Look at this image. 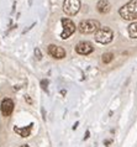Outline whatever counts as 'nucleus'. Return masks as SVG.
<instances>
[{"mask_svg":"<svg viewBox=\"0 0 137 147\" xmlns=\"http://www.w3.org/2000/svg\"><path fill=\"white\" fill-rule=\"evenodd\" d=\"M114 58V55L110 53V52H107V53H104L103 55V62L104 63H110L111 61H113Z\"/></svg>","mask_w":137,"mask_h":147,"instance_id":"f8f14e48","label":"nucleus"},{"mask_svg":"<svg viewBox=\"0 0 137 147\" xmlns=\"http://www.w3.org/2000/svg\"><path fill=\"white\" fill-rule=\"evenodd\" d=\"M48 55L52 56L53 58H57V59H61L63 57H66V51L64 48L61 47V46H56V45H50L48 46Z\"/></svg>","mask_w":137,"mask_h":147,"instance_id":"423d86ee","label":"nucleus"},{"mask_svg":"<svg viewBox=\"0 0 137 147\" xmlns=\"http://www.w3.org/2000/svg\"><path fill=\"white\" fill-rule=\"evenodd\" d=\"M113 36H114V33L109 27H100L95 32V41L99 43L106 45L113 41Z\"/></svg>","mask_w":137,"mask_h":147,"instance_id":"f03ea898","label":"nucleus"},{"mask_svg":"<svg viewBox=\"0 0 137 147\" xmlns=\"http://www.w3.org/2000/svg\"><path fill=\"white\" fill-rule=\"evenodd\" d=\"M128 35L132 39H137V22H133L128 26Z\"/></svg>","mask_w":137,"mask_h":147,"instance_id":"9b49d317","label":"nucleus"},{"mask_svg":"<svg viewBox=\"0 0 137 147\" xmlns=\"http://www.w3.org/2000/svg\"><path fill=\"white\" fill-rule=\"evenodd\" d=\"M20 147H28L27 145H22V146H20Z\"/></svg>","mask_w":137,"mask_h":147,"instance_id":"6ab92c4d","label":"nucleus"},{"mask_svg":"<svg viewBox=\"0 0 137 147\" xmlns=\"http://www.w3.org/2000/svg\"><path fill=\"white\" fill-rule=\"evenodd\" d=\"M89 137V131H87V132H85V136H84V140H87V138Z\"/></svg>","mask_w":137,"mask_h":147,"instance_id":"f3484780","label":"nucleus"},{"mask_svg":"<svg viewBox=\"0 0 137 147\" xmlns=\"http://www.w3.org/2000/svg\"><path fill=\"white\" fill-rule=\"evenodd\" d=\"M79 31L81 33H90V32H96L100 29V24L96 20H84L79 24Z\"/></svg>","mask_w":137,"mask_h":147,"instance_id":"7ed1b4c3","label":"nucleus"},{"mask_svg":"<svg viewBox=\"0 0 137 147\" xmlns=\"http://www.w3.org/2000/svg\"><path fill=\"white\" fill-rule=\"evenodd\" d=\"M63 10L67 15H75L80 10V0H64Z\"/></svg>","mask_w":137,"mask_h":147,"instance_id":"20e7f679","label":"nucleus"},{"mask_svg":"<svg viewBox=\"0 0 137 147\" xmlns=\"http://www.w3.org/2000/svg\"><path fill=\"white\" fill-rule=\"evenodd\" d=\"M25 100H26V101H27V103H28V104H32V100H31V98H30L28 95H25Z\"/></svg>","mask_w":137,"mask_h":147,"instance_id":"2eb2a0df","label":"nucleus"},{"mask_svg":"<svg viewBox=\"0 0 137 147\" xmlns=\"http://www.w3.org/2000/svg\"><path fill=\"white\" fill-rule=\"evenodd\" d=\"M124 20H137V0H130L118 10Z\"/></svg>","mask_w":137,"mask_h":147,"instance_id":"f257e3e1","label":"nucleus"},{"mask_svg":"<svg viewBox=\"0 0 137 147\" xmlns=\"http://www.w3.org/2000/svg\"><path fill=\"white\" fill-rule=\"evenodd\" d=\"M96 9H98L100 14H107L111 9L110 3L107 0H99L98 4H96Z\"/></svg>","mask_w":137,"mask_h":147,"instance_id":"9d476101","label":"nucleus"},{"mask_svg":"<svg viewBox=\"0 0 137 147\" xmlns=\"http://www.w3.org/2000/svg\"><path fill=\"white\" fill-rule=\"evenodd\" d=\"M62 26H63V31L61 33V37L63 40L68 39L75 31V25H74V22L70 19H62Z\"/></svg>","mask_w":137,"mask_h":147,"instance_id":"39448f33","label":"nucleus"},{"mask_svg":"<svg viewBox=\"0 0 137 147\" xmlns=\"http://www.w3.org/2000/svg\"><path fill=\"white\" fill-rule=\"evenodd\" d=\"M41 85H42V88H43V89H47V85H48V80H44V79H43V80L41 82Z\"/></svg>","mask_w":137,"mask_h":147,"instance_id":"ddd939ff","label":"nucleus"},{"mask_svg":"<svg viewBox=\"0 0 137 147\" xmlns=\"http://www.w3.org/2000/svg\"><path fill=\"white\" fill-rule=\"evenodd\" d=\"M13 110H14V101L9 99V98L4 99L1 101V114L4 116H10Z\"/></svg>","mask_w":137,"mask_h":147,"instance_id":"6e6552de","label":"nucleus"},{"mask_svg":"<svg viewBox=\"0 0 137 147\" xmlns=\"http://www.w3.org/2000/svg\"><path fill=\"white\" fill-rule=\"evenodd\" d=\"M35 55L37 56V59H41V57H42V56H41V52H40L38 48H36V50H35Z\"/></svg>","mask_w":137,"mask_h":147,"instance_id":"4468645a","label":"nucleus"},{"mask_svg":"<svg viewBox=\"0 0 137 147\" xmlns=\"http://www.w3.org/2000/svg\"><path fill=\"white\" fill-rule=\"evenodd\" d=\"M32 126L33 124H30L27 127H14V131L16 132L17 135H20L21 137H28L31 135V130H32Z\"/></svg>","mask_w":137,"mask_h":147,"instance_id":"1a4fd4ad","label":"nucleus"},{"mask_svg":"<svg viewBox=\"0 0 137 147\" xmlns=\"http://www.w3.org/2000/svg\"><path fill=\"white\" fill-rule=\"evenodd\" d=\"M110 144H111V140H105V141H104V145H105V146L110 145Z\"/></svg>","mask_w":137,"mask_h":147,"instance_id":"dca6fc26","label":"nucleus"},{"mask_svg":"<svg viewBox=\"0 0 137 147\" xmlns=\"http://www.w3.org/2000/svg\"><path fill=\"white\" fill-rule=\"evenodd\" d=\"M93 50H94V47H93V45L90 42H88V41H81L75 47L77 53H79V55H89L93 52Z\"/></svg>","mask_w":137,"mask_h":147,"instance_id":"0eeeda50","label":"nucleus"},{"mask_svg":"<svg viewBox=\"0 0 137 147\" xmlns=\"http://www.w3.org/2000/svg\"><path fill=\"white\" fill-rule=\"evenodd\" d=\"M77 126H78V122H75V124H74V126H73V130H75V129H77Z\"/></svg>","mask_w":137,"mask_h":147,"instance_id":"a211bd4d","label":"nucleus"}]
</instances>
